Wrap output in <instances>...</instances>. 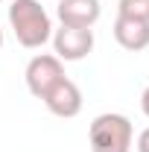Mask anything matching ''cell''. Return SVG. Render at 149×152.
Here are the masks:
<instances>
[{"label":"cell","instance_id":"obj_2","mask_svg":"<svg viewBox=\"0 0 149 152\" xmlns=\"http://www.w3.org/2000/svg\"><path fill=\"white\" fill-rule=\"evenodd\" d=\"M131 140H134L131 120L117 111H105L93 117L91 129H88L91 152H131Z\"/></svg>","mask_w":149,"mask_h":152},{"label":"cell","instance_id":"obj_11","mask_svg":"<svg viewBox=\"0 0 149 152\" xmlns=\"http://www.w3.org/2000/svg\"><path fill=\"white\" fill-rule=\"evenodd\" d=\"M0 47H3V29H0Z\"/></svg>","mask_w":149,"mask_h":152},{"label":"cell","instance_id":"obj_4","mask_svg":"<svg viewBox=\"0 0 149 152\" xmlns=\"http://www.w3.org/2000/svg\"><path fill=\"white\" fill-rule=\"evenodd\" d=\"M53 47L61 61H82L93 50V29H79V26H58L53 32Z\"/></svg>","mask_w":149,"mask_h":152},{"label":"cell","instance_id":"obj_3","mask_svg":"<svg viewBox=\"0 0 149 152\" xmlns=\"http://www.w3.org/2000/svg\"><path fill=\"white\" fill-rule=\"evenodd\" d=\"M23 76H26V88H29V94L38 96V99H44L47 91L64 76V64H61V58L53 56V53H41V56H32V58H29L26 73H23Z\"/></svg>","mask_w":149,"mask_h":152},{"label":"cell","instance_id":"obj_10","mask_svg":"<svg viewBox=\"0 0 149 152\" xmlns=\"http://www.w3.org/2000/svg\"><path fill=\"white\" fill-rule=\"evenodd\" d=\"M140 111H143V114L149 117V88L143 91V94H140Z\"/></svg>","mask_w":149,"mask_h":152},{"label":"cell","instance_id":"obj_6","mask_svg":"<svg viewBox=\"0 0 149 152\" xmlns=\"http://www.w3.org/2000/svg\"><path fill=\"white\" fill-rule=\"evenodd\" d=\"M61 26H79V29H91L93 23L99 20L102 9L99 0H58L56 9Z\"/></svg>","mask_w":149,"mask_h":152},{"label":"cell","instance_id":"obj_12","mask_svg":"<svg viewBox=\"0 0 149 152\" xmlns=\"http://www.w3.org/2000/svg\"><path fill=\"white\" fill-rule=\"evenodd\" d=\"M0 3H3V0H0Z\"/></svg>","mask_w":149,"mask_h":152},{"label":"cell","instance_id":"obj_9","mask_svg":"<svg viewBox=\"0 0 149 152\" xmlns=\"http://www.w3.org/2000/svg\"><path fill=\"white\" fill-rule=\"evenodd\" d=\"M134 146H137V152H149V126L137 134V143H134Z\"/></svg>","mask_w":149,"mask_h":152},{"label":"cell","instance_id":"obj_7","mask_svg":"<svg viewBox=\"0 0 149 152\" xmlns=\"http://www.w3.org/2000/svg\"><path fill=\"white\" fill-rule=\"evenodd\" d=\"M114 38L123 50L129 53H140L149 47V23L146 20H131V18H120L114 20Z\"/></svg>","mask_w":149,"mask_h":152},{"label":"cell","instance_id":"obj_5","mask_svg":"<svg viewBox=\"0 0 149 152\" xmlns=\"http://www.w3.org/2000/svg\"><path fill=\"white\" fill-rule=\"evenodd\" d=\"M44 105L50 108V114H56V117H76V114L82 111V91H79V85H76L73 79H67V76H61L56 85L47 91L44 96Z\"/></svg>","mask_w":149,"mask_h":152},{"label":"cell","instance_id":"obj_8","mask_svg":"<svg viewBox=\"0 0 149 152\" xmlns=\"http://www.w3.org/2000/svg\"><path fill=\"white\" fill-rule=\"evenodd\" d=\"M117 15L131 20H146L149 23V0H120L117 3Z\"/></svg>","mask_w":149,"mask_h":152},{"label":"cell","instance_id":"obj_1","mask_svg":"<svg viewBox=\"0 0 149 152\" xmlns=\"http://www.w3.org/2000/svg\"><path fill=\"white\" fill-rule=\"evenodd\" d=\"M9 26L20 47L38 50L53 38V20L41 0H12L9 6Z\"/></svg>","mask_w":149,"mask_h":152}]
</instances>
